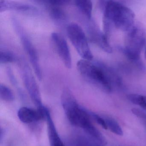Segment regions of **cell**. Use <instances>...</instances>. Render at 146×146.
Returning <instances> with one entry per match:
<instances>
[{
    "label": "cell",
    "instance_id": "7a4b0ae2",
    "mask_svg": "<svg viewBox=\"0 0 146 146\" xmlns=\"http://www.w3.org/2000/svg\"><path fill=\"white\" fill-rule=\"evenodd\" d=\"M103 23L105 34L108 36L111 29L116 28L124 32L130 30L135 24L133 11L123 4L113 1H103Z\"/></svg>",
    "mask_w": 146,
    "mask_h": 146
},
{
    "label": "cell",
    "instance_id": "e0dca14e",
    "mask_svg": "<svg viewBox=\"0 0 146 146\" xmlns=\"http://www.w3.org/2000/svg\"><path fill=\"white\" fill-rule=\"evenodd\" d=\"M128 100L133 104L140 106L146 110V96L137 94H130L127 96Z\"/></svg>",
    "mask_w": 146,
    "mask_h": 146
},
{
    "label": "cell",
    "instance_id": "5b68a950",
    "mask_svg": "<svg viewBox=\"0 0 146 146\" xmlns=\"http://www.w3.org/2000/svg\"><path fill=\"white\" fill-rule=\"evenodd\" d=\"M66 32L71 42L82 58L92 60L93 54L87 36L82 27L76 23H70L67 25Z\"/></svg>",
    "mask_w": 146,
    "mask_h": 146
},
{
    "label": "cell",
    "instance_id": "8992f818",
    "mask_svg": "<svg viewBox=\"0 0 146 146\" xmlns=\"http://www.w3.org/2000/svg\"><path fill=\"white\" fill-rule=\"evenodd\" d=\"M51 39L55 51L65 66L68 69H70L72 62L71 54L66 40L63 35L57 32L51 34Z\"/></svg>",
    "mask_w": 146,
    "mask_h": 146
},
{
    "label": "cell",
    "instance_id": "ffe728a7",
    "mask_svg": "<svg viewBox=\"0 0 146 146\" xmlns=\"http://www.w3.org/2000/svg\"><path fill=\"white\" fill-rule=\"evenodd\" d=\"M46 3L50 5H54L60 6L66 5L69 3L70 1L67 0H51V1H45Z\"/></svg>",
    "mask_w": 146,
    "mask_h": 146
},
{
    "label": "cell",
    "instance_id": "52a82bcc",
    "mask_svg": "<svg viewBox=\"0 0 146 146\" xmlns=\"http://www.w3.org/2000/svg\"><path fill=\"white\" fill-rule=\"evenodd\" d=\"M19 33L21 42L31 63L34 71L37 78L40 81L42 78V72L37 51L29 38L22 32L21 30L19 31Z\"/></svg>",
    "mask_w": 146,
    "mask_h": 146
},
{
    "label": "cell",
    "instance_id": "6da1fadb",
    "mask_svg": "<svg viewBox=\"0 0 146 146\" xmlns=\"http://www.w3.org/2000/svg\"><path fill=\"white\" fill-rule=\"evenodd\" d=\"M78 70L87 81L106 92H111L114 84L120 85L119 77L108 66L100 62L80 60Z\"/></svg>",
    "mask_w": 146,
    "mask_h": 146
},
{
    "label": "cell",
    "instance_id": "ac0fdd59",
    "mask_svg": "<svg viewBox=\"0 0 146 146\" xmlns=\"http://www.w3.org/2000/svg\"><path fill=\"white\" fill-rule=\"evenodd\" d=\"M16 60L15 55L11 52L6 49H1L0 51V63L1 64H8L14 62Z\"/></svg>",
    "mask_w": 146,
    "mask_h": 146
},
{
    "label": "cell",
    "instance_id": "ba28073f",
    "mask_svg": "<svg viewBox=\"0 0 146 146\" xmlns=\"http://www.w3.org/2000/svg\"><path fill=\"white\" fill-rule=\"evenodd\" d=\"M23 79L25 88L32 101L39 109H42L44 106L42 102L40 93L35 78L29 68L25 67L22 72Z\"/></svg>",
    "mask_w": 146,
    "mask_h": 146
},
{
    "label": "cell",
    "instance_id": "5bb4252c",
    "mask_svg": "<svg viewBox=\"0 0 146 146\" xmlns=\"http://www.w3.org/2000/svg\"><path fill=\"white\" fill-rule=\"evenodd\" d=\"M75 5L80 11L86 17L88 20L92 18L93 5L89 0H77L75 1Z\"/></svg>",
    "mask_w": 146,
    "mask_h": 146
},
{
    "label": "cell",
    "instance_id": "9c48e42d",
    "mask_svg": "<svg viewBox=\"0 0 146 146\" xmlns=\"http://www.w3.org/2000/svg\"><path fill=\"white\" fill-rule=\"evenodd\" d=\"M88 31L90 39L103 51L108 53L112 52V48L108 42V37L94 23L88 27Z\"/></svg>",
    "mask_w": 146,
    "mask_h": 146
},
{
    "label": "cell",
    "instance_id": "d6986e66",
    "mask_svg": "<svg viewBox=\"0 0 146 146\" xmlns=\"http://www.w3.org/2000/svg\"><path fill=\"white\" fill-rule=\"evenodd\" d=\"M92 115L96 121L99 125H100L103 129H107V126L106 123V121H105L104 118L94 113H92Z\"/></svg>",
    "mask_w": 146,
    "mask_h": 146
},
{
    "label": "cell",
    "instance_id": "8fae6325",
    "mask_svg": "<svg viewBox=\"0 0 146 146\" xmlns=\"http://www.w3.org/2000/svg\"><path fill=\"white\" fill-rule=\"evenodd\" d=\"M45 114L47 123L48 139L50 146H65L59 136L50 112L46 108L45 109Z\"/></svg>",
    "mask_w": 146,
    "mask_h": 146
},
{
    "label": "cell",
    "instance_id": "7c38bea8",
    "mask_svg": "<svg viewBox=\"0 0 146 146\" xmlns=\"http://www.w3.org/2000/svg\"><path fill=\"white\" fill-rule=\"evenodd\" d=\"M36 10L35 7L26 3L8 0H0L1 12L12 10L21 12H35Z\"/></svg>",
    "mask_w": 146,
    "mask_h": 146
},
{
    "label": "cell",
    "instance_id": "30bf717a",
    "mask_svg": "<svg viewBox=\"0 0 146 146\" xmlns=\"http://www.w3.org/2000/svg\"><path fill=\"white\" fill-rule=\"evenodd\" d=\"M45 108L34 109L27 107H23L19 110L18 116L20 121L25 123L37 122L46 118Z\"/></svg>",
    "mask_w": 146,
    "mask_h": 146
},
{
    "label": "cell",
    "instance_id": "3957f363",
    "mask_svg": "<svg viewBox=\"0 0 146 146\" xmlns=\"http://www.w3.org/2000/svg\"><path fill=\"white\" fill-rule=\"evenodd\" d=\"M61 99L62 106L72 124L82 128L85 131L94 125L88 113L79 106L69 90L63 91Z\"/></svg>",
    "mask_w": 146,
    "mask_h": 146
},
{
    "label": "cell",
    "instance_id": "277c9868",
    "mask_svg": "<svg viewBox=\"0 0 146 146\" xmlns=\"http://www.w3.org/2000/svg\"><path fill=\"white\" fill-rule=\"evenodd\" d=\"M126 33L124 46L121 48L122 52L130 60L142 66L140 61V54L146 42L145 28L140 23H136Z\"/></svg>",
    "mask_w": 146,
    "mask_h": 146
},
{
    "label": "cell",
    "instance_id": "4fadbf2b",
    "mask_svg": "<svg viewBox=\"0 0 146 146\" xmlns=\"http://www.w3.org/2000/svg\"><path fill=\"white\" fill-rule=\"evenodd\" d=\"M46 4L50 7L49 12L50 17L54 21L58 23H63L66 20V14L64 10L61 9L60 6L50 5L47 3Z\"/></svg>",
    "mask_w": 146,
    "mask_h": 146
},
{
    "label": "cell",
    "instance_id": "2e32d148",
    "mask_svg": "<svg viewBox=\"0 0 146 146\" xmlns=\"http://www.w3.org/2000/svg\"><path fill=\"white\" fill-rule=\"evenodd\" d=\"M0 97L1 100L7 102H11L14 100V94L11 90L2 84L0 85Z\"/></svg>",
    "mask_w": 146,
    "mask_h": 146
},
{
    "label": "cell",
    "instance_id": "44dd1931",
    "mask_svg": "<svg viewBox=\"0 0 146 146\" xmlns=\"http://www.w3.org/2000/svg\"><path fill=\"white\" fill-rule=\"evenodd\" d=\"M144 55H145V58L146 59V49H145V54H144Z\"/></svg>",
    "mask_w": 146,
    "mask_h": 146
},
{
    "label": "cell",
    "instance_id": "9a60e30c",
    "mask_svg": "<svg viewBox=\"0 0 146 146\" xmlns=\"http://www.w3.org/2000/svg\"><path fill=\"white\" fill-rule=\"evenodd\" d=\"M104 119L106 121L108 129H109L112 132L116 135L119 136L123 135V130L118 123L115 119L109 117H106Z\"/></svg>",
    "mask_w": 146,
    "mask_h": 146
}]
</instances>
